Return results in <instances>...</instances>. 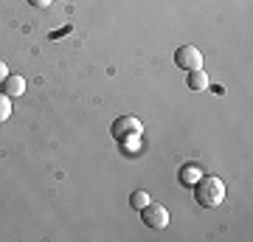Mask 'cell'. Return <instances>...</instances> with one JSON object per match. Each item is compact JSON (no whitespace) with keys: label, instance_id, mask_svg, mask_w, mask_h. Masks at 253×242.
Returning a JSON list of instances; mask_svg holds the SVG:
<instances>
[{"label":"cell","instance_id":"cell-1","mask_svg":"<svg viewBox=\"0 0 253 242\" xmlns=\"http://www.w3.org/2000/svg\"><path fill=\"white\" fill-rule=\"evenodd\" d=\"M194 197L203 208H217L219 203H225V183L217 175H203L194 183Z\"/></svg>","mask_w":253,"mask_h":242},{"label":"cell","instance_id":"cell-2","mask_svg":"<svg viewBox=\"0 0 253 242\" xmlns=\"http://www.w3.org/2000/svg\"><path fill=\"white\" fill-rule=\"evenodd\" d=\"M110 133H113V138H118V141H129V138H138V135L144 133V124H141L135 116H118L116 121H113V127H110Z\"/></svg>","mask_w":253,"mask_h":242},{"label":"cell","instance_id":"cell-3","mask_svg":"<svg viewBox=\"0 0 253 242\" xmlns=\"http://www.w3.org/2000/svg\"><path fill=\"white\" fill-rule=\"evenodd\" d=\"M174 65L186 73L197 71V68H203V51H200L197 45H180L174 51Z\"/></svg>","mask_w":253,"mask_h":242},{"label":"cell","instance_id":"cell-4","mask_svg":"<svg viewBox=\"0 0 253 242\" xmlns=\"http://www.w3.org/2000/svg\"><path fill=\"white\" fill-rule=\"evenodd\" d=\"M141 223H144L146 228H166V225H169V211H166V206L149 200V203L141 208Z\"/></svg>","mask_w":253,"mask_h":242},{"label":"cell","instance_id":"cell-5","mask_svg":"<svg viewBox=\"0 0 253 242\" xmlns=\"http://www.w3.org/2000/svg\"><path fill=\"white\" fill-rule=\"evenodd\" d=\"M0 90H3L9 99H14V96H23V90H26V79H23V76H17V73H9L6 79L0 82Z\"/></svg>","mask_w":253,"mask_h":242},{"label":"cell","instance_id":"cell-6","mask_svg":"<svg viewBox=\"0 0 253 242\" xmlns=\"http://www.w3.org/2000/svg\"><path fill=\"white\" fill-rule=\"evenodd\" d=\"M186 85H189V90H208V73L203 71V68H197V71H189V79H186Z\"/></svg>","mask_w":253,"mask_h":242},{"label":"cell","instance_id":"cell-7","mask_svg":"<svg viewBox=\"0 0 253 242\" xmlns=\"http://www.w3.org/2000/svg\"><path fill=\"white\" fill-rule=\"evenodd\" d=\"M200 178H203V172H200L197 166H191V163H189V166H183V169H180V180H183V183H186V186H194V183H197Z\"/></svg>","mask_w":253,"mask_h":242},{"label":"cell","instance_id":"cell-8","mask_svg":"<svg viewBox=\"0 0 253 242\" xmlns=\"http://www.w3.org/2000/svg\"><path fill=\"white\" fill-rule=\"evenodd\" d=\"M149 192H144V189H138V192H132V194H129V206L135 208V211H141V208L146 206V203H149Z\"/></svg>","mask_w":253,"mask_h":242},{"label":"cell","instance_id":"cell-9","mask_svg":"<svg viewBox=\"0 0 253 242\" xmlns=\"http://www.w3.org/2000/svg\"><path fill=\"white\" fill-rule=\"evenodd\" d=\"M9 116H11V99L0 90V124H3V121H9Z\"/></svg>","mask_w":253,"mask_h":242},{"label":"cell","instance_id":"cell-10","mask_svg":"<svg viewBox=\"0 0 253 242\" xmlns=\"http://www.w3.org/2000/svg\"><path fill=\"white\" fill-rule=\"evenodd\" d=\"M28 3H31V6H37V9H45L51 0H28Z\"/></svg>","mask_w":253,"mask_h":242},{"label":"cell","instance_id":"cell-11","mask_svg":"<svg viewBox=\"0 0 253 242\" xmlns=\"http://www.w3.org/2000/svg\"><path fill=\"white\" fill-rule=\"evenodd\" d=\"M6 76H9V68H6V62H0V82L6 79Z\"/></svg>","mask_w":253,"mask_h":242}]
</instances>
